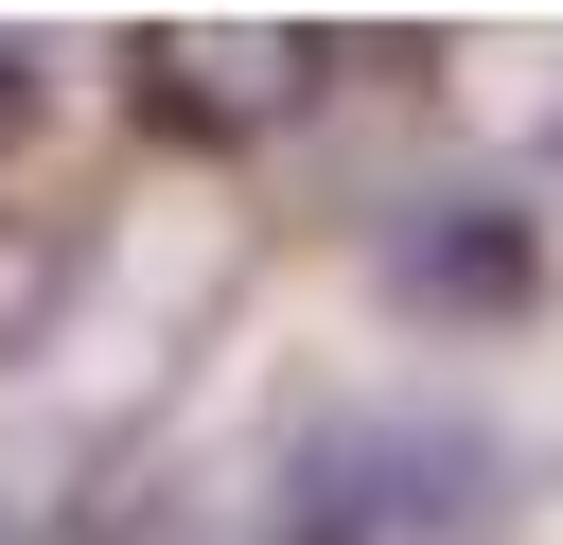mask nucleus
<instances>
[{
    "label": "nucleus",
    "instance_id": "nucleus-2",
    "mask_svg": "<svg viewBox=\"0 0 563 545\" xmlns=\"http://www.w3.org/2000/svg\"><path fill=\"white\" fill-rule=\"evenodd\" d=\"M317 88H334V53L282 35V18H158V35H123V105H141L158 141H194V158L282 141Z\"/></svg>",
    "mask_w": 563,
    "mask_h": 545
},
{
    "label": "nucleus",
    "instance_id": "nucleus-1",
    "mask_svg": "<svg viewBox=\"0 0 563 545\" xmlns=\"http://www.w3.org/2000/svg\"><path fill=\"white\" fill-rule=\"evenodd\" d=\"M264 545H510V457L457 404H317Z\"/></svg>",
    "mask_w": 563,
    "mask_h": 545
},
{
    "label": "nucleus",
    "instance_id": "nucleus-3",
    "mask_svg": "<svg viewBox=\"0 0 563 545\" xmlns=\"http://www.w3.org/2000/svg\"><path fill=\"white\" fill-rule=\"evenodd\" d=\"M387 299H405V316H457V334L545 316V229H528V193H493V176L422 193V211L387 229Z\"/></svg>",
    "mask_w": 563,
    "mask_h": 545
},
{
    "label": "nucleus",
    "instance_id": "nucleus-4",
    "mask_svg": "<svg viewBox=\"0 0 563 545\" xmlns=\"http://www.w3.org/2000/svg\"><path fill=\"white\" fill-rule=\"evenodd\" d=\"M35 123V35H0V141Z\"/></svg>",
    "mask_w": 563,
    "mask_h": 545
}]
</instances>
